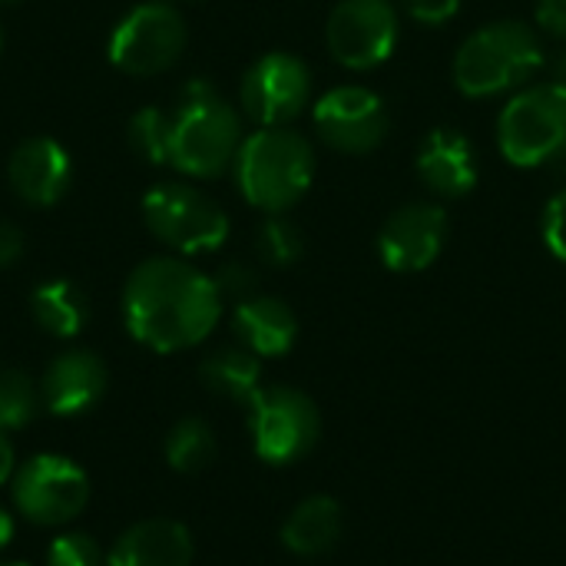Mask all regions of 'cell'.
Returning <instances> with one entry per match:
<instances>
[{
  "label": "cell",
  "mask_w": 566,
  "mask_h": 566,
  "mask_svg": "<svg viewBox=\"0 0 566 566\" xmlns=\"http://www.w3.org/2000/svg\"><path fill=\"white\" fill-rule=\"evenodd\" d=\"M222 315L216 279L182 259H146L123 289L129 335L153 352H182L209 338Z\"/></svg>",
  "instance_id": "obj_1"
},
{
  "label": "cell",
  "mask_w": 566,
  "mask_h": 566,
  "mask_svg": "<svg viewBox=\"0 0 566 566\" xmlns=\"http://www.w3.org/2000/svg\"><path fill=\"white\" fill-rule=\"evenodd\" d=\"M242 139L235 106L209 80H189L169 113V166L192 179H216L235 163Z\"/></svg>",
  "instance_id": "obj_2"
},
{
  "label": "cell",
  "mask_w": 566,
  "mask_h": 566,
  "mask_svg": "<svg viewBox=\"0 0 566 566\" xmlns=\"http://www.w3.org/2000/svg\"><path fill=\"white\" fill-rule=\"evenodd\" d=\"M544 66L541 33L524 20H494L474 30L454 53V86L471 99L524 90Z\"/></svg>",
  "instance_id": "obj_3"
},
{
  "label": "cell",
  "mask_w": 566,
  "mask_h": 566,
  "mask_svg": "<svg viewBox=\"0 0 566 566\" xmlns=\"http://www.w3.org/2000/svg\"><path fill=\"white\" fill-rule=\"evenodd\" d=\"M235 186L242 199L269 216L289 212L315 179L312 143L289 126H259L235 153Z\"/></svg>",
  "instance_id": "obj_4"
},
{
  "label": "cell",
  "mask_w": 566,
  "mask_h": 566,
  "mask_svg": "<svg viewBox=\"0 0 566 566\" xmlns=\"http://www.w3.org/2000/svg\"><path fill=\"white\" fill-rule=\"evenodd\" d=\"M497 149L517 169L557 166L566 156V86L527 83L497 116Z\"/></svg>",
  "instance_id": "obj_5"
},
{
  "label": "cell",
  "mask_w": 566,
  "mask_h": 566,
  "mask_svg": "<svg viewBox=\"0 0 566 566\" xmlns=\"http://www.w3.org/2000/svg\"><path fill=\"white\" fill-rule=\"evenodd\" d=\"M143 219L163 245L182 255L216 252L229 239V216L222 206L186 182L153 186L143 196Z\"/></svg>",
  "instance_id": "obj_6"
},
{
  "label": "cell",
  "mask_w": 566,
  "mask_h": 566,
  "mask_svg": "<svg viewBox=\"0 0 566 566\" xmlns=\"http://www.w3.org/2000/svg\"><path fill=\"white\" fill-rule=\"evenodd\" d=\"M245 408L255 454L265 464H292L305 458L322 438V415L315 401L298 388H259Z\"/></svg>",
  "instance_id": "obj_7"
},
{
  "label": "cell",
  "mask_w": 566,
  "mask_h": 566,
  "mask_svg": "<svg viewBox=\"0 0 566 566\" xmlns=\"http://www.w3.org/2000/svg\"><path fill=\"white\" fill-rule=\"evenodd\" d=\"M401 40V13L391 0H338L325 20V43L335 63L352 73L378 70Z\"/></svg>",
  "instance_id": "obj_8"
},
{
  "label": "cell",
  "mask_w": 566,
  "mask_h": 566,
  "mask_svg": "<svg viewBox=\"0 0 566 566\" xmlns=\"http://www.w3.org/2000/svg\"><path fill=\"white\" fill-rule=\"evenodd\" d=\"M186 50V23L172 3L149 0L133 7L109 36V60L119 73L156 76Z\"/></svg>",
  "instance_id": "obj_9"
},
{
  "label": "cell",
  "mask_w": 566,
  "mask_h": 566,
  "mask_svg": "<svg viewBox=\"0 0 566 566\" xmlns=\"http://www.w3.org/2000/svg\"><path fill=\"white\" fill-rule=\"evenodd\" d=\"M312 126L328 149L345 156H368L388 139L391 116L375 90L345 83L315 99Z\"/></svg>",
  "instance_id": "obj_10"
},
{
  "label": "cell",
  "mask_w": 566,
  "mask_h": 566,
  "mask_svg": "<svg viewBox=\"0 0 566 566\" xmlns=\"http://www.w3.org/2000/svg\"><path fill=\"white\" fill-rule=\"evenodd\" d=\"M86 501L90 481L70 458L36 454L13 474V504L40 527H60L73 521Z\"/></svg>",
  "instance_id": "obj_11"
},
{
  "label": "cell",
  "mask_w": 566,
  "mask_h": 566,
  "mask_svg": "<svg viewBox=\"0 0 566 566\" xmlns=\"http://www.w3.org/2000/svg\"><path fill=\"white\" fill-rule=\"evenodd\" d=\"M312 99L308 66L285 50L259 56L239 86V103L245 116L259 126H289L305 113Z\"/></svg>",
  "instance_id": "obj_12"
},
{
  "label": "cell",
  "mask_w": 566,
  "mask_h": 566,
  "mask_svg": "<svg viewBox=\"0 0 566 566\" xmlns=\"http://www.w3.org/2000/svg\"><path fill=\"white\" fill-rule=\"evenodd\" d=\"M448 212L438 202L398 206L378 232V259L388 272L415 275L438 262L448 242Z\"/></svg>",
  "instance_id": "obj_13"
},
{
  "label": "cell",
  "mask_w": 566,
  "mask_h": 566,
  "mask_svg": "<svg viewBox=\"0 0 566 566\" xmlns=\"http://www.w3.org/2000/svg\"><path fill=\"white\" fill-rule=\"evenodd\" d=\"M415 169H418V179L441 199H461L481 179L478 149L454 126H434L421 139L418 156H415Z\"/></svg>",
  "instance_id": "obj_14"
},
{
  "label": "cell",
  "mask_w": 566,
  "mask_h": 566,
  "mask_svg": "<svg viewBox=\"0 0 566 566\" xmlns=\"http://www.w3.org/2000/svg\"><path fill=\"white\" fill-rule=\"evenodd\" d=\"M70 176H73V166H70L66 149L46 136L20 143L7 163V179H10L13 196L30 206L60 202L70 186Z\"/></svg>",
  "instance_id": "obj_15"
},
{
  "label": "cell",
  "mask_w": 566,
  "mask_h": 566,
  "mask_svg": "<svg viewBox=\"0 0 566 566\" xmlns=\"http://www.w3.org/2000/svg\"><path fill=\"white\" fill-rule=\"evenodd\" d=\"M106 391V368L93 352H63L43 375L40 398L43 405L60 415H83L90 411Z\"/></svg>",
  "instance_id": "obj_16"
},
{
  "label": "cell",
  "mask_w": 566,
  "mask_h": 566,
  "mask_svg": "<svg viewBox=\"0 0 566 566\" xmlns=\"http://www.w3.org/2000/svg\"><path fill=\"white\" fill-rule=\"evenodd\" d=\"M192 534L179 521L153 517L133 524L113 544L109 566H192Z\"/></svg>",
  "instance_id": "obj_17"
},
{
  "label": "cell",
  "mask_w": 566,
  "mask_h": 566,
  "mask_svg": "<svg viewBox=\"0 0 566 566\" xmlns=\"http://www.w3.org/2000/svg\"><path fill=\"white\" fill-rule=\"evenodd\" d=\"M232 328H235L242 348H249L259 358H279V355L292 352V345L298 338L295 312L282 298H272V295H249V298L235 302Z\"/></svg>",
  "instance_id": "obj_18"
},
{
  "label": "cell",
  "mask_w": 566,
  "mask_h": 566,
  "mask_svg": "<svg viewBox=\"0 0 566 566\" xmlns=\"http://www.w3.org/2000/svg\"><path fill=\"white\" fill-rule=\"evenodd\" d=\"M342 527H345V514L338 501L315 494L305 497L298 507H292V514L282 524V544L295 557H325L342 541Z\"/></svg>",
  "instance_id": "obj_19"
},
{
  "label": "cell",
  "mask_w": 566,
  "mask_h": 566,
  "mask_svg": "<svg viewBox=\"0 0 566 566\" xmlns=\"http://www.w3.org/2000/svg\"><path fill=\"white\" fill-rule=\"evenodd\" d=\"M199 378L212 395L249 405L255 398V391L262 388V365H259V355H252L242 345L219 348L199 365Z\"/></svg>",
  "instance_id": "obj_20"
},
{
  "label": "cell",
  "mask_w": 566,
  "mask_h": 566,
  "mask_svg": "<svg viewBox=\"0 0 566 566\" xmlns=\"http://www.w3.org/2000/svg\"><path fill=\"white\" fill-rule=\"evenodd\" d=\"M30 312H33L36 325L46 335H53V338H73V335H80L83 325H86V315H90L83 292L73 282H66V279L43 282L33 292V298H30Z\"/></svg>",
  "instance_id": "obj_21"
},
{
  "label": "cell",
  "mask_w": 566,
  "mask_h": 566,
  "mask_svg": "<svg viewBox=\"0 0 566 566\" xmlns=\"http://www.w3.org/2000/svg\"><path fill=\"white\" fill-rule=\"evenodd\" d=\"M216 458V434L199 418H182L166 434V461L179 474H199Z\"/></svg>",
  "instance_id": "obj_22"
},
{
  "label": "cell",
  "mask_w": 566,
  "mask_h": 566,
  "mask_svg": "<svg viewBox=\"0 0 566 566\" xmlns=\"http://www.w3.org/2000/svg\"><path fill=\"white\" fill-rule=\"evenodd\" d=\"M40 405L36 385L20 368H0V431H20Z\"/></svg>",
  "instance_id": "obj_23"
},
{
  "label": "cell",
  "mask_w": 566,
  "mask_h": 566,
  "mask_svg": "<svg viewBox=\"0 0 566 566\" xmlns=\"http://www.w3.org/2000/svg\"><path fill=\"white\" fill-rule=\"evenodd\" d=\"M255 249H259L265 265L289 269L305 255V239H302V229L295 222H289L285 216H269L259 229Z\"/></svg>",
  "instance_id": "obj_24"
},
{
  "label": "cell",
  "mask_w": 566,
  "mask_h": 566,
  "mask_svg": "<svg viewBox=\"0 0 566 566\" xmlns=\"http://www.w3.org/2000/svg\"><path fill=\"white\" fill-rule=\"evenodd\" d=\"M129 143L146 163H169V113L146 106L129 119Z\"/></svg>",
  "instance_id": "obj_25"
},
{
  "label": "cell",
  "mask_w": 566,
  "mask_h": 566,
  "mask_svg": "<svg viewBox=\"0 0 566 566\" xmlns=\"http://www.w3.org/2000/svg\"><path fill=\"white\" fill-rule=\"evenodd\" d=\"M46 566H103V551L90 534H63L50 544Z\"/></svg>",
  "instance_id": "obj_26"
},
{
  "label": "cell",
  "mask_w": 566,
  "mask_h": 566,
  "mask_svg": "<svg viewBox=\"0 0 566 566\" xmlns=\"http://www.w3.org/2000/svg\"><path fill=\"white\" fill-rule=\"evenodd\" d=\"M541 235H544V245L551 249V255L566 265V186L547 199L544 219H541Z\"/></svg>",
  "instance_id": "obj_27"
},
{
  "label": "cell",
  "mask_w": 566,
  "mask_h": 566,
  "mask_svg": "<svg viewBox=\"0 0 566 566\" xmlns=\"http://www.w3.org/2000/svg\"><path fill=\"white\" fill-rule=\"evenodd\" d=\"M401 10L421 27H448L461 13V0H401Z\"/></svg>",
  "instance_id": "obj_28"
},
{
  "label": "cell",
  "mask_w": 566,
  "mask_h": 566,
  "mask_svg": "<svg viewBox=\"0 0 566 566\" xmlns=\"http://www.w3.org/2000/svg\"><path fill=\"white\" fill-rule=\"evenodd\" d=\"M216 285H219L222 298L232 295L235 302H242V298L255 295V272H252L249 265H242V262H229V265L219 269Z\"/></svg>",
  "instance_id": "obj_29"
},
{
  "label": "cell",
  "mask_w": 566,
  "mask_h": 566,
  "mask_svg": "<svg viewBox=\"0 0 566 566\" xmlns=\"http://www.w3.org/2000/svg\"><path fill=\"white\" fill-rule=\"evenodd\" d=\"M534 17L544 33L566 40V0H537Z\"/></svg>",
  "instance_id": "obj_30"
},
{
  "label": "cell",
  "mask_w": 566,
  "mask_h": 566,
  "mask_svg": "<svg viewBox=\"0 0 566 566\" xmlns=\"http://www.w3.org/2000/svg\"><path fill=\"white\" fill-rule=\"evenodd\" d=\"M23 255V232L10 222H0V269H10Z\"/></svg>",
  "instance_id": "obj_31"
},
{
  "label": "cell",
  "mask_w": 566,
  "mask_h": 566,
  "mask_svg": "<svg viewBox=\"0 0 566 566\" xmlns=\"http://www.w3.org/2000/svg\"><path fill=\"white\" fill-rule=\"evenodd\" d=\"M13 474V444L7 441V434L0 431V484Z\"/></svg>",
  "instance_id": "obj_32"
},
{
  "label": "cell",
  "mask_w": 566,
  "mask_h": 566,
  "mask_svg": "<svg viewBox=\"0 0 566 566\" xmlns=\"http://www.w3.org/2000/svg\"><path fill=\"white\" fill-rule=\"evenodd\" d=\"M13 541V517L0 507V551Z\"/></svg>",
  "instance_id": "obj_33"
},
{
  "label": "cell",
  "mask_w": 566,
  "mask_h": 566,
  "mask_svg": "<svg viewBox=\"0 0 566 566\" xmlns=\"http://www.w3.org/2000/svg\"><path fill=\"white\" fill-rule=\"evenodd\" d=\"M554 80L566 86V50H560V53H557V60H554Z\"/></svg>",
  "instance_id": "obj_34"
},
{
  "label": "cell",
  "mask_w": 566,
  "mask_h": 566,
  "mask_svg": "<svg viewBox=\"0 0 566 566\" xmlns=\"http://www.w3.org/2000/svg\"><path fill=\"white\" fill-rule=\"evenodd\" d=\"M557 172H560V176H564V179H566V156H564V159H560V163H557Z\"/></svg>",
  "instance_id": "obj_35"
},
{
  "label": "cell",
  "mask_w": 566,
  "mask_h": 566,
  "mask_svg": "<svg viewBox=\"0 0 566 566\" xmlns=\"http://www.w3.org/2000/svg\"><path fill=\"white\" fill-rule=\"evenodd\" d=\"M0 566H27V564H0Z\"/></svg>",
  "instance_id": "obj_36"
},
{
  "label": "cell",
  "mask_w": 566,
  "mask_h": 566,
  "mask_svg": "<svg viewBox=\"0 0 566 566\" xmlns=\"http://www.w3.org/2000/svg\"><path fill=\"white\" fill-rule=\"evenodd\" d=\"M0 3H17V0H0Z\"/></svg>",
  "instance_id": "obj_37"
},
{
  "label": "cell",
  "mask_w": 566,
  "mask_h": 566,
  "mask_svg": "<svg viewBox=\"0 0 566 566\" xmlns=\"http://www.w3.org/2000/svg\"><path fill=\"white\" fill-rule=\"evenodd\" d=\"M0 46H3V33H0Z\"/></svg>",
  "instance_id": "obj_38"
}]
</instances>
